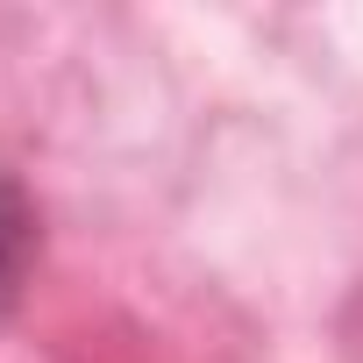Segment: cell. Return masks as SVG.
Instances as JSON below:
<instances>
[{
	"label": "cell",
	"instance_id": "cell-1",
	"mask_svg": "<svg viewBox=\"0 0 363 363\" xmlns=\"http://www.w3.org/2000/svg\"><path fill=\"white\" fill-rule=\"evenodd\" d=\"M36 250H43V214H36L29 186H22L8 164H0V328L22 313V292H29Z\"/></svg>",
	"mask_w": 363,
	"mask_h": 363
}]
</instances>
